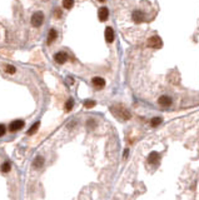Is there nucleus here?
I'll return each instance as SVG.
<instances>
[{
    "mask_svg": "<svg viewBox=\"0 0 199 200\" xmlns=\"http://www.w3.org/2000/svg\"><path fill=\"white\" fill-rule=\"evenodd\" d=\"M54 15H55V18H57V19H60V18H62V10H60V9H55Z\"/></svg>",
    "mask_w": 199,
    "mask_h": 200,
    "instance_id": "412c9836",
    "label": "nucleus"
},
{
    "mask_svg": "<svg viewBox=\"0 0 199 200\" xmlns=\"http://www.w3.org/2000/svg\"><path fill=\"white\" fill-rule=\"evenodd\" d=\"M73 105H74L73 99H69V100L67 101V104H65V110H67V111H70L72 108H73Z\"/></svg>",
    "mask_w": 199,
    "mask_h": 200,
    "instance_id": "f3484780",
    "label": "nucleus"
},
{
    "mask_svg": "<svg viewBox=\"0 0 199 200\" xmlns=\"http://www.w3.org/2000/svg\"><path fill=\"white\" fill-rule=\"evenodd\" d=\"M4 134H5V127L0 124V136H3Z\"/></svg>",
    "mask_w": 199,
    "mask_h": 200,
    "instance_id": "4be33fe9",
    "label": "nucleus"
},
{
    "mask_svg": "<svg viewBox=\"0 0 199 200\" xmlns=\"http://www.w3.org/2000/svg\"><path fill=\"white\" fill-rule=\"evenodd\" d=\"M1 170L4 173H8V171L10 170V164H9V163H4L3 166H1Z\"/></svg>",
    "mask_w": 199,
    "mask_h": 200,
    "instance_id": "6ab92c4d",
    "label": "nucleus"
},
{
    "mask_svg": "<svg viewBox=\"0 0 199 200\" xmlns=\"http://www.w3.org/2000/svg\"><path fill=\"white\" fill-rule=\"evenodd\" d=\"M161 120H163V119H161V118H159V116H157V118H153L152 119V127L153 128H155V127H158V125L161 123Z\"/></svg>",
    "mask_w": 199,
    "mask_h": 200,
    "instance_id": "dca6fc26",
    "label": "nucleus"
},
{
    "mask_svg": "<svg viewBox=\"0 0 199 200\" xmlns=\"http://www.w3.org/2000/svg\"><path fill=\"white\" fill-rule=\"evenodd\" d=\"M159 159H160V156H159L158 153L153 151L149 154V156H148V163H149V164H155V163L159 161Z\"/></svg>",
    "mask_w": 199,
    "mask_h": 200,
    "instance_id": "9b49d317",
    "label": "nucleus"
},
{
    "mask_svg": "<svg viewBox=\"0 0 199 200\" xmlns=\"http://www.w3.org/2000/svg\"><path fill=\"white\" fill-rule=\"evenodd\" d=\"M112 110V113L117 116V118L122 119V120H129L130 119V113H129V110L127 108H124L123 105H114L110 108Z\"/></svg>",
    "mask_w": 199,
    "mask_h": 200,
    "instance_id": "f257e3e1",
    "label": "nucleus"
},
{
    "mask_svg": "<svg viewBox=\"0 0 199 200\" xmlns=\"http://www.w3.org/2000/svg\"><path fill=\"white\" fill-rule=\"evenodd\" d=\"M74 5V0H63V6L65 9H72Z\"/></svg>",
    "mask_w": 199,
    "mask_h": 200,
    "instance_id": "2eb2a0df",
    "label": "nucleus"
},
{
    "mask_svg": "<svg viewBox=\"0 0 199 200\" xmlns=\"http://www.w3.org/2000/svg\"><path fill=\"white\" fill-rule=\"evenodd\" d=\"M105 40L108 41V43H112V41L114 40V30H113V28L108 26L105 29Z\"/></svg>",
    "mask_w": 199,
    "mask_h": 200,
    "instance_id": "9d476101",
    "label": "nucleus"
},
{
    "mask_svg": "<svg viewBox=\"0 0 199 200\" xmlns=\"http://www.w3.org/2000/svg\"><path fill=\"white\" fill-rule=\"evenodd\" d=\"M158 104L160 106H170L172 105V98H169L166 95H161L158 99Z\"/></svg>",
    "mask_w": 199,
    "mask_h": 200,
    "instance_id": "423d86ee",
    "label": "nucleus"
},
{
    "mask_svg": "<svg viewBox=\"0 0 199 200\" xmlns=\"http://www.w3.org/2000/svg\"><path fill=\"white\" fill-rule=\"evenodd\" d=\"M147 45L149 46V48H153V49H157V48H161V45H163V41L159 36H152L149 38V40L147 41Z\"/></svg>",
    "mask_w": 199,
    "mask_h": 200,
    "instance_id": "7ed1b4c3",
    "label": "nucleus"
},
{
    "mask_svg": "<svg viewBox=\"0 0 199 200\" xmlns=\"http://www.w3.org/2000/svg\"><path fill=\"white\" fill-rule=\"evenodd\" d=\"M43 164H44V159H43V158H41V156L35 158V160H34V163H33L34 168H36V169L41 168V166H43Z\"/></svg>",
    "mask_w": 199,
    "mask_h": 200,
    "instance_id": "ddd939ff",
    "label": "nucleus"
},
{
    "mask_svg": "<svg viewBox=\"0 0 199 200\" xmlns=\"http://www.w3.org/2000/svg\"><path fill=\"white\" fill-rule=\"evenodd\" d=\"M99 1H104V0H99Z\"/></svg>",
    "mask_w": 199,
    "mask_h": 200,
    "instance_id": "5701e85b",
    "label": "nucleus"
},
{
    "mask_svg": "<svg viewBox=\"0 0 199 200\" xmlns=\"http://www.w3.org/2000/svg\"><path fill=\"white\" fill-rule=\"evenodd\" d=\"M44 1H48V0H44Z\"/></svg>",
    "mask_w": 199,
    "mask_h": 200,
    "instance_id": "b1692460",
    "label": "nucleus"
},
{
    "mask_svg": "<svg viewBox=\"0 0 199 200\" xmlns=\"http://www.w3.org/2000/svg\"><path fill=\"white\" fill-rule=\"evenodd\" d=\"M54 60L58 64H64L68 60V55H67V53H64V52H59V53H57L54 55Z\"/></svg>",
    "mask_w": 199,
    "mask_h": 200,
    "instance_id": "20e7f679",
    "label": "nucleus"
},
{
    "mask_svg": "<svg viewBox=\"0 0 199 200\" xmlns=\"http://www.w3.org/2000/svg\"><path fill=\"white\" fill-rule=\"evenodd\" d=\"M84 106H85V108H88V109L93 108V106H95V101L94 100H86L84 103Z\"/></svg>",
    "mask_w": 199,
    "mask_h": 200,
    "instance_id": "a211bd4d",
    "label": "nucleus"
},
{
    "mask_svg": "<svg viewBox=\"0 0 199 200\" xmlns=\"http://www.w3.org/2000/svg\"><path fill=\"white\" fill-rule=\"evenodd\" d=\"M58 38V33L55 29H50L49 30V34H48V44L50 45L53 43V41H55V39Z\"/></svg>",
    "mask_w": 199,
    "mask_h": 200,
    "instance_id": "f8f14e48",
    "label": "nucleus"
},
{
    "mask_svg": "<svg viewBox=\"0 0 199 200\" xmlns=\"http://www.w3.org/2000/svg\"><path fill=\"white\" fill-rule=\"evenodd\" d=\"M93 85L95 88H98V89H101V88H104V85H105V80L100 76H95V78H93Z\"/></svg>",
    "mask_w": 199,
    "mask_h": 200,
    "instance_id": "1a4fd4ad",
    "label": "nucleus"
},
{
    "mask_svg": "<svg viewBox=\"0 0 199 200\" xmlns=\"http://www.w3.org/2000/svg\"><path fill=\"white\" fill-rule=\"evenodd\" d=\"M98 15H99V20H100V21H105L106 19H108V16H109V10H108V8H105V6L100 8Z\"/></svg>",
    "mask_w": 199,
    "mask_h": 200,
    "instance_id": "0eeeda50",
    "label": "nucleus"
},
{
    "mask_svg": "<svg viewBox=\"0 0 199 200\" xmlns=\"http://www.w3.org/2000/svg\"><path fill=\"white\" fill-rule=\"evenodd\" d=\"M133 20L135 21V23H143L145 20V15H144V13H143L142 10H135L133 13Z\"/></svg>",
    "mask_w": 199,
    "mask_h": 200,
    "instance_id": "39448f33",
    "label": "nucleus"
},
{
    "mask_svg": "<svg viewBox=\"0 0 199 200\" xmlns=\"http://www.w3.org/2000/svg\"><path fill=\"white\" fill-rule=\"evenodd\" d=\"M5 71L8 74H14V73H15V68H14L13 65H8L6 69H5Z\"/></svg>",
    "mask_w": 199,
    "mask_h": 200,
    "instance_id": "aec40b11",
    "label": "nucleus"
},
{
    "mask_svg": "<svg viewBox=\"0 0 199 200\" xmlns=\"http://www.w3.org/2000/svg\"><path fill=\"white\" fill-rule=\"evenodd\" d=\"M44 23V14L41 11H36L31 16V25L34 28H40Z\"/></svg>",
    "mask_w": 199,
    "mask_h": 200,
    "instance_id": "f03ea898",
    "label": "nucleus"
},
{
    "mask_svg": "<svg viewBox=\"0 0 199 200\" xmlns=\"http://www.w3.org/2000/svg\"><path fill=\"white\" fill-rule=\"evenodd\" d=\"M23 127H24V122H23V120H15V122H13L10 124V130L11 131H18V130H20Z\"/></svg>",
    "mask_w": 199,
    "mask_h": 200,
    "instance_id": "6e6552de",
    "label": "nucleus"
},
{
    "mask_svg": "<svg viewBox=\"0 0 199 200\" xmlns=\"http://www.w3.org/2000/svg\"><path fill=\"white\" fill-rule=\"evenodd\" d=\"M39 125H40V123L36 122V123L33 125V127L29 129V131H28V135H33L34 133H36V130H38V128H39Z\"/></svg>",
    "mask_w": 199,
    "mask_h": 200,
    "instance_id": "4468645a",
    "label": "nucleus"
}]
</instances>
